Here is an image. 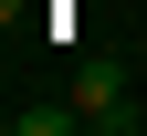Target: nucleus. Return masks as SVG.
Segmentation results:
<instances>
[{
    "label": "nucleus",
    "mask_w": 147,
    "mask_h": 136,
    "mask_svg": "<svg viewBox=\"0 0 147 136\" xmlns=\"http://www.w3.org/2000/svg\"><path fill=\"white\" fill-rule=\"evenodd\" d=\"M74 105H84V126H95V136H137V126H147V105L126 94L116 63H84V73H74Z\"/></svg>",
    "instance_id": "nucleus-1"
},
{
    "label": "nucleus",
    "mask_w": 147,
    "mask_h": 136,
    "mask_svg": "<svg viewBox=\"0 0 147 136\" xmlns=\"http://www.w3.org/2000/svg\"><path fill=\"white\" fill-rule=\"evenodd\" d=\"M74 126H84V105H21L11 115V136H74Z\"/></svg>",
    "instance_id": "nucleus-2"
}]
</instances>
